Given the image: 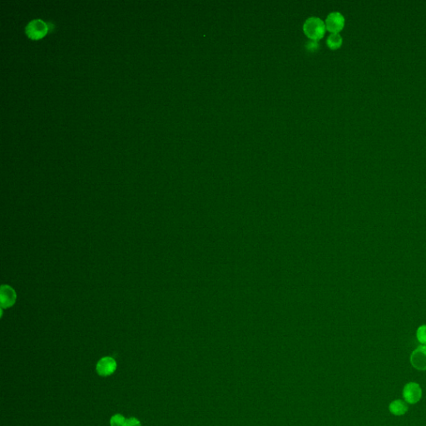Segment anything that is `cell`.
<instances>
[{"label":"cell","instance_id":"obj_2","mask_svg":"<svg viewBox=\"0 0 426 426\" xmlns=\"http://www.w3.org/2000/svg\"><path fill=\"white\" fill-rule=\"evenodd\" d=\"M325 22L317 17H311L305 21L303 24V31L309 39L319 41L325 36Z\"/></svg>","mask_w":426,"mask_h":426},{"label":"cell","instance_id":"obj_8","mask_svg":"<svg viewBox=\"0 0 426 426\" xmlns=\"http://www.w3.org/2000/svg\"><path fill=\"white\" fill-rule=\"evenodd\" d=\"M390 412L395 416H403L408 411V406L401 400H395L389 406Z\"/></svg>","mask_w":426,"mask_h":426},{"label":"cell","instance_id":"obj_13","mask_svg":"<svg viewBox=\"0 0 426 426\" xmlns=\"http://www.w3.org/2000/svg\"><path fill=\"white\" fill-rule=\"evenodd\" d=\"M127 426H142L141 422L138 419L135 417H131L127 419Z\"/></svg>","mask_w":426,"mask_h":426},{"label":"cell","instance_id":"obj_9","mask_svg":"<svg viewBox=\"0 0 426 426\" xmlns=\"http://www.w3.org/2000/svg\"><path fill=\"white\" fill-rule=\"evenodd\" d=\"M342 44H343V39L339 34H330L326 40L328 48L332 50L340 49Z\"/></svg>","mask_w":426,"mask_h":426},{"label":"cell","instance_id":"obj_11","mask_svg":"<svg viewBox=\"0 0 426 426\" xmlns=\"http://www.w3.org/2000/svg\"><path fill=\"white\" fill-rule=\"evenodd\" d=\"M416 336L419 342L424 346H426V325H422L417 329Z\"/></svg>","mask_w":426,"mask_h":426},{"label":"cell","instance_id":"obj_5","mask_svg":"<svg viewBox=\"0 0 426 426\" xmlns=\"http://www.w3.org/2000/svg\"><path fill=\"white\" fill-rule=\"evenodd\" d=\"M117 362L111 356H105L98 362L96 371L101 376H109L117 370Z\"/></svg>","mask_w":426,"mask_h":426},{"label":"cell","instance_id":"obj_12","mask_svg":"<svg viewBox=\"0 0 426 426\" xmlns=\"http://www.w3.org/2000/svg\"><path fill=\"white\" fill-rule=\"evenodd\" d=\"M319 41H316V40H312V39H310V40H308V41L307 42V44H306V49H307V51H309V52H316V51L319 50Z\"/></svg>","mask_w":426,"mask_h":426},{"label":"cell","instance_id":"obj_7","mask_svg":"<svg viewBox=\"0 0 426 426\" xmlns=\"http://www.w3.org/2000/svg\"><path fill=\"white\" fill-rule=\"evenodd\" d=\"M0 300H1V306L7 308L10 307L15 303L16 293L13 289L9 286H2L1 292H0Z\"/></svg>","mask_w":426,"mask_h":426},{"label":"cell","instance_id":"obj_6","mask_svg":"<svg viewBox=\"0 0 426 426\" xmlns=\"http://www.w3.org/2000/svg\"><path fill=\"white\" fill-rule=\"evenodd\" d=\"M411 363L419 371H426V346H420L412 352Z\"/></svg>","mask_w":426,"mask_h":426},{"label":"cell","instance_id":"obj_3","mask_svg":"<svg viewBox=\"0 0 426 426\" xmlns=\"http://www.w3.org/2000/svg\"><path fill=\"white\" fill-rule=\"evenodd\" d=\"M345 24V17L340 12L329 13L325 22V28L331 34H339L344 29Z\"/></svg>","mask_w":426,"mask_h":426},{"label":"cell","instance_id":"obj_1","mask_svg":"<svg viewBox=\"0 0 426 426\" xmlns=\"http://www.w3.org/2000/svg\"><path fill=\"white\" fill-rule=\"evenodd\" d=\"M55 24L52 21H45L40 18H35L29 21L25 27V34L32 40H39L44 39L48 34L54 31Z\"/></svg>","mask_w":426,"mask_h":426},{"label":"cell","instance_id":"obj_10","mask_svg":"<svg viewBox=\"0 0 426 426\" xmlns=\"http://www.w3.org/2000/svg\"><path fill=\"white\" fill-rule=\"evenodd\" d=\"M110 426H127V419L124 416L117 414L112 416L110 420Z\"/></svg>","mask_w":426,"mask_h":426},{"label":"cell","instance_id":"obj_4","mask_svg":"<svg viewBox=\"0 0 426 426\" xmlns=\"http://www.w3.org/2000/svg\"><path fill=\"white\" fill-rule=\"evenodd\" d=\"M403 397L406 402L411 405L419 402L422 397V390L420 385L416 382H410L406 384L403 390Z\"/></svg>","mask_w":426,"mask_h":426}]
</instances>
